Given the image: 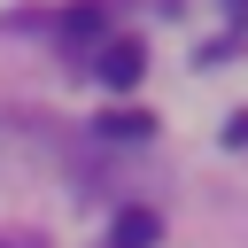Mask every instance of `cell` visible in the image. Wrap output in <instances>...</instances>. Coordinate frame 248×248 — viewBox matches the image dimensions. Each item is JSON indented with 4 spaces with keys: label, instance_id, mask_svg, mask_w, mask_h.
<instances>
[{
    "label": "cell",
    "instance_id": "obj_1",
    "mask_svg": "<svg viewBox=\"0 0 248 248\" xmlns=\"http://www.w3.org/2000/svg\"><path fill=\"white\" fill-rule=\"evenodd\" d=\"M93 70H101V85H116V93H124V85H140L147 54H140V39H101V62H93Z\"/></svg>",
    "mask_w": 248,
    "mask_h": 248
},
{
    "label": "cell",
    "instance_id": "obj_2",
    "mask_svg": "<svg viewBox=\"0 0 248 248\" xmlns=\"http://www.w3.org/2000/svg\"><path fill=\"white\" fill-rule=\"evenodd\" d=\"M155 240H163V217H155V209H116L108 248H155Z\"/></svg>",
    "mask_w": 248,
    "mask_h": 248
},
{
    "label": "cell",
    "instance_id": "obj_3",
    "mask_svg": "<svg viewBox=\"0 0 248 248\" xmlns=\"http://www.w3.org/2000/svg\"><path fill=\"white\" fill-rule=\"evenodd\" d=\"M62 39H108V8H101V0H78V8L62 16Z\"/></svg>",
    "mask_w": 248,
    "mask_h": 248
},
{
    "label": "cell",
    "instance_id": "obj_4",
    "mask_svg": "<svg viewBox=\"0 0 248 248\" xmlns=\"http://www.w3.org/2000/svg\"><path fill=\"white\" fill-rule=\"evenodd\" d=\"M147 132H155L147 108H108V116H101V140H147Z\"/></svg>",
    "mask_w": 248,
    "mask_h": 248
},
{
    "label": "cell",
    "instance_id": "obj_5",
    "mask_svg": "<svg viewBox=\"0 0 248 248\" xmlns=\"http://www.w3.org/2000/svg\"><path fill=\"white\" fill-rule=\"evenodd\" d=\"M225 147H248V108H240V116H225Z\"/></svg>",
    "mask_w": 248,
    "mask_h": 248
},
{
    "label": "cell",
    "instance_id": "obj_6",
    "mask_svg": "<svg viewBox=\"0 0 248 248\" xmlns=\"http://www.w3.org/2000/svg\"><path fill=\"white\" fill-rule=\"evenodd\" d=\"M0 248H31V240H0Z\"/></svg>",
    "mask_w": 248,
    "mask_h": 248
},
{
    "label": "cell",
    "instance_id": "obj_7",
    "mask_svg": "<svg viewBox=\"0 0 248 248\" xmlns=\"http://www.w3.org/2000/svg\"><path fill=\"white\" fill-rule=\"evenodd\" d=\"M225 8H248V0H225Z\"/></svg>",
    "mask_w": 248,
    "mask_h": 248
}]
</instances>
